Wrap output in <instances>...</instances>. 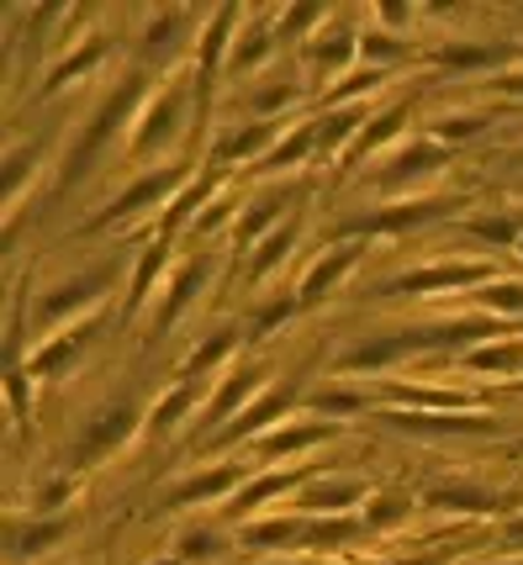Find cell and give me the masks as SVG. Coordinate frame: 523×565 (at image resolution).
<instances>
[{"instance_id": "1", "label": "cell", "mask_w": 523, "mask_h": 565, "mask_svg": "<svg viewBox=\"0 0 523 565\" xmlns=\"http://www.w3.org/2000/svg\"><path fill=\"white\" fill-rule=\"evenodd\" d=\"M138 96H143V79L132 74V79H127L122 90H117V96H111L106 106H100V117L90 122V132H85V138L75 143V159H70V170H64V191H70V185H75L79 174H85L90 164H96V153H100L106 143H111V132H117V127H122L127 117H132V106H138Z\"/></svg>"}, {"instance_id": "2", "label": "cell", "mask_w": 523, "mask_h": 565, "mask_svg": "<svg viewBox=\"0 0 523 565\" xmlns=\"http://www.w3.org/2000/svg\"><path fill=\"white\" fill-rule=\"evenodd\" d=\"M132 428H138V413L127 407V402H117V407H106L90 428H85V439L70 449V470H90L100 460V455H111L122 439H132Z\"/></svg>"}, {"instance_id": "3", "label": "cell", "mask_w": 523, "mask_h": 565, "mask_svg": "<svg viewBox=\"0 0 523 565\" xmlns=\"http://www.w3.org/2000/svg\"><path fill=\"white\" fill-rule=\"evenodd\" d=\"M111 275H117V265H100V270H90V275H75V280H64V286H58V291H53L49 301L38 307V322H43V328H53V322L64 318V312H75L79 301H96V296L111 286Z\"/></svg>"}, {"instance_id": "4", "label": "cell", "mask_w": 523, "mask_h": 565, "mask_svg": "<svg viewBox=\"0 0 523 565\" xmlns=\"http://www.w3.org/2000/svg\"><path fill=\"white\" fill-rule=\"evenodd\" d=\"M180 180H185V170H174V164H164V170L143 174V180H138L132 191H122V196H117V201H111V206H106V217H100V222H122V217H138V212L149 206V201H159V196H164V191H174ZM100 222H96V227H100Z\"/></svg>"}, {"instance_id": "5", "label": "cell", "mask_w": 523, "mask_h": 565, "mask_svg": "<svg viewBox=\"0 0 523 565\" xmlns=\"http://www.w3.org/2000/svg\"><path fill=\"white\" fill-rule=\"evenodd\" d=\"M180 132V90H164V96L153 100V111L143 117V132L132 138V153L143 159V153H153V148H164Z\"/></svg>"}, {"instance_id": "6", "label": "cell", "mask_w": 523, "mask_h": 565, "mask_svg": "<svg viewBox=\"0 0 523 565\" xmlns=\"http://www.w3.org/2000/svg\"><path fill=\"white\" fill-rule=\"evenodd\" d=\"M487 270H471V265H445V270H413L402 275V280H392V291L397 296H424V291H449V286H471V280H481Z\"/></svg>"}, {"instance_id": "7", "label": "cell", "mask_w": 523, "mask_h": 565, "mask_svg": "<svg viewBox=\"0 0 523 565\" xmlns=\"http://www.w3.org/2000/svg\"><path fill=\"white\" fill-rule=\"evenodd\" d=\"M244 481V470L238 466H223V470H206V476H191L185 487H174L164 502H174V508H191V502H206V497H223V492H233Z\"/></svg>"}, {"instance_id": "8", "label": "cell", "mask_w": 523, "mask_h": 565, "mask_svg": "<svg viewBox=\"0 0 523 565\" xmlns=\"http://www.w3.org/2000/svg\"><path fill=\"white\" fill-rule=\"evenodd\" d=\"M354 259H360V248H339V254H323V259H318V270H312L307 280H301V291H297L301 307L323 301L328 286H333V280H344V275L354 270Z\"/></svg>"}, {"instance_id": "9", "label": "cell", "mask_w": 523, "mask_h": 565, "mask_svg": "<svg viewBox=\"0 0 523 565\" xmlns=\"http://www.w3.org/2000/svg\"><path fill=\"white\" fill-rule=\"evenodd\" d=\"M201 280H206V265H185V270H180V280H174L170 286V296H164V307H159V318H153V333H159V328H170L174 318H180V312H185V307H191V296L201 291Z\"/></svg>"}, {"instance_id": "10", "label": "cell", "mask_w": 523, "mask_h": 565, "mask_svg": "<svg viewBox=\"0 0 523 565\" xmlns=\"http://www.w3.org/2000/svg\"><path fill=\"white\" fill-rule=\"evenodd\" d=\"M360 497H365L360 481H318V487L301 492V508H307V513H339V508L360 502Z\"/></svg>"}, {"instance_id": "11", "label": "cell", "mask_w": 523, "mask_h": 565, "mask_svg": "<svg viewBox=\"0 0 523 565\" xmlns=\"http://www.w3.org/2000/svg\"><path fill=\"white\" fill-rule=\"evenodd\" d=\"M386 423H402V428H424V434H487V428H492V423L487 418H466V413H418V418H397V413H392V418Z\"/></svg>"}, {"instance_id": "12", "label": "cell", "mask_w": 523, "mask_h": 565, "mask_svg": "<svg viewBox=\"0 0 523 565\" xmlns=\"http://www.w3.org/2000/svg\"><path fill=\"white\" fill-rule=\"evenodd\" d=\"M259 375H265V370H259V365H238V370H233V375H227V386H223V396H217V402L206 407V423L227 418V413H233V407H238L244 396H249V392H259Z\"/></svg>"}, {"instance_id": "13", "label": "cell", "mask_w": 523, "mask_h": 565, "mask_svg": "<svg viewBox=\"0 0 523 565\" xmlns=\"http://www.w3.org/2000/svg\"><path fill=\"white\" fill-rule=\"evenodd\" d=\"M297 470H286V476H265V481H254V487H244V492H238V502H233V508H227V513L238 518V513H254V508H265V502H270V497H280V492H297Z\"/></svg>"}, {"instance_id": "14", "label": "cell", "mask_w": 523, "mask_h": 565, "mask_svg": "<svg viewBox=\"0 0 523 565\" xmlns=\"http://www.w3.org/2000/svg\"><path fill=\"white\" fill-rule=\"evenodd\" d=\"M286 407H291V392H270L265 402H259V407H249V413L238 418V428H227L223 444H227V439H249V434H259V428H265L270 418H280Z\"/></svg>"}, {"instance_id": "15", "label": "cell", "mask_w": 523, "mask_h": 565, "mask_svg": "<svg viewBox=\"0 0 523 565\" xmlns=\"http://www.w3.org/2000/svg\"><path fill=\"white\" fill-rule=\"evenodd\" d=\"M428 502L434 508H455V513H492L498 508V497L481 492V487H439Z\"/></svg>"}, {"instance_id": "16", "label": "cell", "mask_w": 523, "mask_h": 565, "mask_svg": "<svg viewBox=\"0 0 523 565\" xmlns=\"http://www.w3.org/2000/svg\"><path fill=\"white\" fill-rule=\"evenodd\" d=\"M333 439V428L328 423H318V428H286V434H275V439L259 444V455H291V449H312V444H328Z\"/></svg>"}, {"instance_id": "17", "label": "cell", "mask_w": 523, "mask_h": 565, "mask_svg": "<svg viewBox=\"0 0 523 565\" xmlns=\"http://www.w3.org/2000/svg\"><path fill=\"white\" fill-rule=\"evenodd\" d=\"M90 333H96V322H85V328H75V333H70L64 344L43 349V354H38V375H58V370H64V365H70V360L79 354V344H85Z\"/></svg>"}, {"instance_id": "18", "label": "cell", "mask_w": 523, "mask_h": 565, "mask_svg": "<svg viewBox=\"0 0 523 565\" xmlns=\"http://www.w3.org/2000/svg\"><path fill=\"white\" fill-rule=\"evenodd\" d=\"M191 407H196V386H191V381H185V386H180V392L174 396H164V402H159V407H153V434H170L174 423L185 418V413H191Z\"/></svg>"}, {"instance_id": "19", "label": "cell", "mask_w": 523, "mask_h": 565, "mask_svg": "<svg viewBox=\"0 0 523 565\" xmlns=\"http://www.w3.org/2000/svg\"><path fill=\"white\" fill-rule=\"evenodd\" d=\"M407 513H413V502L402 492H386V497H371L365 523H371V529H397V523H407Z\"/></svg>"}, {"instance_id": "20", "label": "cell", "mask_w": 523, "mask_h": 565, "mask_svg": "<svg viewBox=\"0 0 523 565\" xmlns=\"http://www.w3.org/2000/svg\"><path fill=\"white\" fill-rule=\"evenodd\" d=\"M244 540H249L254 550H270V544H297L301 540V523H297V518H280V523H254V529H244Z\"/></svg>"}, {"instance_id": "21", "label": "cell", "mask_w": 523, "mask_h": 565, "mask_svg": "<svg viewBox=\"0 0 523 565\" xmlns=\"http://www.w3.org/2000/svg\"><path fill=\"white\" fill-rule=\"evenodd\" d=\"M360 534V523H349V518H328V523H312V529H301V544H318V550H328V544H344Z\"/></svg>"}, {"instance_id": "22", "label": "cell", "mask_w": 523, "mask_h": 565, "mask_svg": "<svg viewBox=\"0 0 523 565\" xmlns=\"http://www.w3.org/2000/svg\"><path fill=\"white\" fill-rule=\"evenodd\" d=\"M402 122H407V106H392V111H381V117H371V132H365V138L354 143V159H360V153H371L375 143H386V138H392V132H397Z\"/></svg>"}, {"instance_id": "23", "label": "cell", "mask_w": 523, "mask_h": 565, "mask_svg": "<svg viewBox=\"0 0 523 565\" xmlns=\"http://www.w3.org/2000/svg\"><path fill=\"white\" fill-rule=\"evenodd\" d=\"M58 540H64V518H58V523H38V529H26L22 540H17V555H43V550Z\"/></svg>"}, {"instance_id": "24", "label": "cell", "mask_w": 523, "mask_h": 565, "mask_svg": "<svg viewBox=\"0 0 523 565\" xmlns=\"http://www.w3.org/2000/svg\"><path fill=\"white\" fill-rule=\"evenodd\" d=\"M318 143V127H301V132H291V138H286V143L275 148L270 159H265V170H275V164H291V159H301V153H307V148Z\"/></svg>"}, {"instance_id": "25", "label": "cell", "mask_w": 523, "mask_h": 565, "mask_svg": "<svg viewBox=\"0 0 523 565\" xmlns=\"http://www.w3.org/2000/svg\"><path fill=\"white\" fill-rule=\"evenodd\" d=\"M206 555H223V540H217V534H206V529L180 534V561H206Z\"/></svg>"}, {"instance_id": "26", "label": "cell", "mask_w": 523, "mask_h": 565, "mask_svg": "<svg viewBox=\"0 0 523 565\" xmlns=\"http://www.w3.org/2000/svg\"><path fill=\"white\" fill-rule=\"evenodd\" d=\"M476 370H513L523 365V344H498V349H481V354H471Z\"/></svg>"}, {"instance_id": "27", "label": "cell", "mask_w": 523, "mask_h": 565, "mask_svg": "<svg viewBox=\"0 0 523 565\" xmlns=\"http://www.w3.org/2000/svg\"><path fill=\"white\" fill-rule=\"evenodd\" d=\"M227 349H233V328H223V333H217V339H212V344H201L196 354H191V360H185V375H196V370L217 365V360H223Z\"/></svg>"}, {"instance_id": "28", "label": "cell", "mask_w": 523, "mask_h": 565, "mask_svg": "<svg viewBox=\"0 0 523 565\" xmlns=\"http://www.w3.org/2000/svg\"><path fill=\"white\" fill-rule=\"evenodd\" d=\"M180 22H185V11H170V17H159L149 32V58H159V53L170 49L174 53V32H180Z\"/></svg>"}, {"instance_id": "29", "label": "cell", "mask_w": 523, "mask_h": 565, "mask_svg": "<svg viewBox=\"0 0 523 565\" xmlns=\"http://www.w3.org/2000/svg\"><path fill=\"white\" fill-rule=\"evenodd\" d=\"M100 53H106V43H90V49L85 53H75V58H70V64H58V70L49 74V85H43V90H58V85H64V79H70V74H79V70H90V64H96Z\"/></svg>"}, {"instance_id": "30", "label": "cell", "mask_w": 523, "mask_h": 565, "mask_svg": "<svg viewBox=\"0 0 523 565\" xmlns=\"http://www.w3.org/2000/svg\"><path fill=\"white\" fill-rule=\"evenodd\" d=\"M481 127H487V117H476V111H466V117H434L439 138H476Z\"/></svg>"}, {"instance_id": "31", "label": "cell", "mask_w": 523, "mask_h": 565, "mask_svg": "<svg viewBox=\"0 0 523 565\" xmlns=\"http://www.w3.org/2000/svg\"><path fill=\"white\" fill-rule=\"evenodd\" d=\"M280 206H286V191H275V196H265L259 206H249V217H244V227H238V238H254V233H259V227H265Z\"/></svg>"}, {"instance_id": "32", "label": "cell", "mask_w": 523, "mask_h": 565, "mask_svg": "<svg viewBox=\"0 0 523 565\" xmlns=\"http://www.w3.org/2000/svg\"><path fill=\"white\" fill-rule=\"evenodd\" d=\"M164 248H170V238L159 233V244L149 248V259H143V270H138V286H132V301H143V296H149L153 275H159V265H164Z\"/></svg>"}, {"instance_id": "33", "label": "cell", "mask_w": 523, "mask_h": 565, "mask_svg": "<svg viewBox=\"0 0 523 565\" xmlns=\"http://www.w3.org/2000/svg\"><path fill=\"white\" fill-rule=\"evenodd\" d=\"M291 238H297V227H280V233H275L270 244L259 248V259H254V275L275 270V265H280V254H286V248H291Z\"/></svg>"}, {"instance_id": "34", "label": "cell", "mask_w": 523, "mask_h": 565, "mask_svg": "<svg viewBox=\"0 0 523 565\" xmlns=\"http://www.w3.org/2000/svg\"><path fill=\"white\" fill-rule=\"evenodd\" d=\"M349 43H354V38H349V32H344V38H339V43H333V38H323V43H312V49H307V53H312V58H318V70H333V64H344V58H349Z\"/></svg>"}, {"instance_id": "35", "label": "cell", "mask_w": 523, "mask_h": 565, "mask_svg": "<svg viewBox=\"0 0 523 565\" xmlns=\"http://www.w3.org/2000/svg\"><path fill=\"white\" fill-rule=\"evenodd\" d=\"M275 138V127H265V122H254L249 132H238L233 143H227V159H244V153H254V148H265Z\"/></svg>"}, {"instance_id": "36", "label": "cell", "mask_w": 523, "mask_h": 565, "mask_svg": "<svg viewBox=\"0 0 523 565\" xmlns=\"http://www.w3.org/2000/svg\"><path fill=\"white\" fill-rule=\"evenodd\" d=\"M502 53H508V43H487V49H445L449 64H498Z\"/></svg>"}, {"instance_id": "37", "label": "cell", "mask_w": 523, "mask_h": 565, "mask_svg": "<svg viewBox=\"0 0 523 565\" xmlns=\"http://www.w3.org/2000/svg\"><path fill=\"white\" fill-rule=\"evenodd\" d=\"M270 53V32H254V38H244V49L233 53V70H249V64H259Z\"/></svg>"}, {"instance_id": "38", "label": "cell", "mask_w": 523, "mask_h": 565, "mask_svg": "<svg viewBox=\"0 0 523 565\" xmlns=\"http://www.w3.org/2000/svg\"><path fill=\"white\" fill-rule=\"evenodd\" d=\"M471 227L481 238H498V244H513V238H519V222L513 217H487V222H471Z\"/></svg>"}, {"instance_id": "39", "label": "cell", "mask_w": 523, "mask_h": 565, "mask_svg": "<svg viewBox=\"0 0 523 565\" xmlns=\"http://www.w3.org/2000/svg\"><path fill=\"white\" fill-rule=\"evenodd\" d=\"M487 307H508V312H523V286H487L481 291Z\"/></svg>"}, {"instance_id": "40", "label": "cell", "mask_w": 523, "mask_h": 565, "mask_svg": "<svg viewBox=\"0 0 523 565\" xmlns=\"http://www.w3.org/2000/svg\"><path fill=\"white\" fill-rule=\"evenodd\" d=\"M318 407H328V413H354V407H360V396L354 392H323L318 396Z\"/></svg>"}, {"instance_id": "41", "label": "cell", "mask_w": 523, "mask_h": 565, "mask_svg": "<svg viewBox=\"0 0 523 565\" xmlns=\"http://www.w3.org/2000/svg\"><path fill=\"white\" fill-rule=\"evenodd\" d=\"M375 85V74H354V79H344V85H339V90H333V106H339V100H349V96H360V90H371Z\"/></svg>"}, {"instance_id": "42", "label": "cell", "mask_w": 523, "mask_h": 565, "mask_svg": "<svg viewBox=\"0 0 523 565\" xmlns=\"http://www.w3.org/2000/svg\"><path fill=\"white\" fill-rule=\"evenodd\" d=\"M365 53H371V58H402L397 38H365Z\"/></svg>"}, {"instance_id": "43", "label": "cell", "mask_w": 523, "mask_h": 565, "mask_svg": "<svg viewBox=\"0 0 523 565\" xmlns=\"http://www.w3.org/2000/svg\"><path fill=\"white\" fill-rule=\"evenodd\" d=\"M354 122H360V111H339V117H328V132H323V138H349V127H354Z\"/></svg>"}, {"instance_id": "44", "label": "cell", "mask_w": 523, "mask_h": 565, "mask_svg": "<svg viewBox=\"0 0 523 565\" xmlns=\"http://www.w3.org/2000/svg\"><path fill=\"white\" fill-rule=\"evenodd\" d=\"M498 90H508V96H523V74H502V79H492Z\"/></svg>"}, {"instance_id": "45", "label": "cell", "mask_w": 523, "mask_h": 565, "mask_svg": "<svg viewBox=\"0 0 523 565\" xmlns=\"http://www.w3.org/2000/svg\"><path fill=\"white\" fill-rule=\"evenodd\" d=\"M502 544H508V550H523V523H513V529L502 534Z\"/></svg>"}, {"instance_id": "46", "label": "cell", "mask_w": 523, "mask_h": 565, "mask_svg": "<svg viewBox=\"0 0 523 565\" xmlns=\"http://www.w3.org/2000/svg\"><path fill=\"white\" fill-rule=\"evenodd\" d=\"M407 565H445V561H407Z\"/></svg>"}, {"instance_id": "47", "label": "cell", "mask_w": 523, "mask_h": 565, "mask_svg": "<svg viewBox=\"0 0 523 565\" xmlns=\"http://www.w3.org/2000/svg\"><path fill=\"white\" fill-rule=\"evenodd\" d=\"M153 565H180V561H153Z\"/></svg>"}, {"instance_id": "48", "label": "cell", "mask_w": 523, "mask_h": 565, "mask_svg": "<svg viewBox=\"0 0 523 565\" xmlns=\"http://www.w3.org/2000/svg\"><path fill=\"white\" fill-rule=\"evenodd\" d=\"M291 565H297V561H291ZM301 565H312V561H301Z\"/></svg>"}]
</instances>
